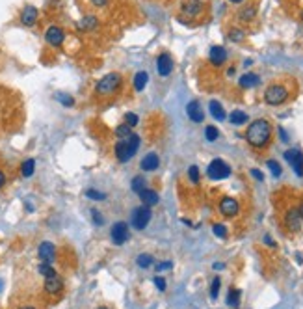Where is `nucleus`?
<instances>
[{
	"instance_id": "412c9836",
	"label": "nucleus",
	"mask_w": 303,
	"mask_h": 309,
	"mask_svg": "<svg viewBox=\"0 0 303 309\" xmlns=\"http://www.w3.org/2000/svg\"><path fill=\"white\" fill-rule=\"evenodd\" d=\"M238 84H240V88L251 89V88H255V86H259V84H260V79H259V75H255V73H245V75H242V77H240Z\"/></svg>"
},
{
	"instance_id": "39448f33",
	"label": "nucleus",
	"mask_w": 303,
	"mask_h": 309,
	"mask_svg": "<svg viewBox=\"0 0 303 309\" xmlns=\"http://www.w3.org/2000/svg\"><path fill=\"white\" fill-rule=\"evenodd\" d=\"M206 175L211 177L212 181H221V179H227L231 175V168L221 158H214L206 168Z\"/></svg>"
},
{
	"instance_id": "58836bf2",
	"label": "nucleus",
	"mask_w": 303,
	"mask_h": 309,
	"mask_svg": "<svg viewBox=\"0 0 303 309\" xmlns=\"http://www.w3.org/2000/svg\"><path fill=\"white\" fill-rule=\"evenodd\" d=\"M212 231H214V235L218 237V239H225V237H227V227L221 226V224H214Z\"/></svg>"
},
{
	"instance_id": "c756f323",
	"label": "nucleus",
	"mask_w": 303,
	"mask_h": 309,
	"mask_svg": "<svg viewBox=\"0 0 303 309\" xmlns=\"http://www.w3.org/2000/svg\"><path fill=\"white\" fill-rule=\"evenodd\" d=\"M145 185H147V183H145V179H143V175H136L134 179H132L130 187H132V190L136 192V194H140V192L145 190V188H147Z\"/></svg>"
},
{
	"instance_id": "2eb2a0df",
	"label": "nucleus",
	"mask_w": 303,
	"mask_h": 309,
	"mask_svg": "<svg viewBox=\"0 0 303 309\" xmlns=\"http://www.w3.org/2000/svg\"><path fill=\"white\" fill-rule=\"evenodd\" d=\"M301 216H299L298 209H290L287 214H285V224H287V227H289V231H292V233H298L299 229H301Z\"/></svg>"
},
{
	"instance_id": "9b49d317",
	"label": "nucleus",
	"mask_w": 303,
	"mask_h": 309,
	"mask_svg": "<svg viewBox=\"0 0 303 309\" xmlns=\"http://www.w3.org/2000/svg\"><path fill=\"white\" fill-rule=\"evenodd\" d=\"M43 289H45V293H47V295H50V296L60 295V293L64 290V280H62L58 274L49 276V278H45Z\"/></svg>"
},
{
	"instance_id": "f3484780",
	"label": "nucleus",
	"mask_w": 303,
	"mask_h": 309,
	"mask_svg": "<svg viewBox=\"0 0 303 309\" xmlns=\"http://www.w3.org/2000/svg\"><path fill=\"white\" fill-rule=\"evenodd\" d=\"M209 60H211V64L214 65V67H220V65L225 64V60H227V50H225L223 47H220V45H216V47L211 49V52H209Z\"/></svg>"
},
{
	"instance_id": "bb28decb",
	"label": "nucleus",
	"mask_w": 303,
	"mask_h": 309,
	"mask_svg": "<svg viewBox=\"0 0 303 309\" xmlns=\"http://www.w3.org/2000/svg\"><path fill=\"white\" fill-rule=\"evenodd\" d=\"M255 13H257V8H255V6H244V8L240 10L238 17H240V21L248 23V21H253Z\"/></svg>"
},
{
	"instance_id": "13d9d810",
	"label": "nucleus",
	"mask_w": 303,
	"mask_h": 309,
	"mask_svg": "<svg viewBox=\"0 0 303 309\" xmlns=\"http://www.w3.org/2000/svg\"><path fill=\"white\" fill-rule=\"evenodd\" d=\"M301 21H303V13H301Z\"/></svg>"
},
{
	"instance_id": "49530a36",
	"label": "nucleus",
	"mask_w": 303,
	"mask_h": 309,
	"mask_svg": "<svg viewBox=\"0 0 303 309\" xmlns=\"http://www.w3.org/2000/svg\"><path fill=\"white\" fill-rule=\"evenodd\" d=\"M251 175H253L255 179H257V181H260V183L264 181V175L259 172V170H257V168H253V170H251Z\"/></svg>"
},
{
	"instance_id": "5fc2aeb1",
	"label": "nucleus",
	"mask_w": 303,
	"mask_h": 309,
	"mask_svg": "<svg viewBox=\"0 0 303 309\" xmlns=\"http://www.w3.org/2000/svg\"><path fill=\"white\" fill-rule=\"evenodd\" d=\"M229 2H233V4H242L244 0H229Z\"/></svg>"
},
{
	"instance_id": "4be33fe9",
	"label": "nucleus",
	"mask_w": 303,
	"mask_h": 309,
	"mask_svg": "<svg viewBox=\"0 0 303 309\" xmlns=\"http://www.w3.org/2000/svg\"><path fill=\"white\" fill-rule=\"evenodd\" d=\"M140 197H142L143 205H147V207H155V205H158V202H160L158 194L155 190H151V188H145V190L140 192Z\"/></svg>"
},
{
	"instance_id": "9d476101",
	"label": "nucleus",
	"mask_w": 303,
	"mask_h": 309,
	"mask_svg": "<svg viewBox=\"0 0 303 309\" xmlns=\"http://www.w3.org/2000/svg\"><path fill=\"white\" fill-rule=\"evenodd\" d=\"M37 257L41 259V263H49L52 265L54 261H56V246L49 241H43L37 248Z\"/></svg>"
},
{
	"instance_id": "c9c22d12",
	"label": "nucleus",
	"mask_w": 303,
	"mask_h": 309,
	"mask_svg": "<svg viewBox=\"0 0 303 309\" xmlns=\"http://www.w3.org/2000/svg\"><path fill=\"white\" fill-rule=\"evenodd\" d=\"M205 136L209 142H216L218 140V136H220V133H218V129L212 127V125H209V127L205 129Z\"/></svg>"
},
{
	"instance_id": "c03bdc74",
	"label": "nucleus",
	"mask_w": 303,
	"mask_h": 309,
	"mask_svg": "<svg viewBox=\"0 0 303 309\" xmlns=\"http://www.w3.org/2000/svg\"><path fill=\"white\" fill-rule=\"evenodd\" d=\"M169 268H173L172 261H164V263H158L157 265V272H164V270H169Z\"/></svg>"
},
{
	"instance_id": "603ef678",
	"label": "nucleus",
	"mask_w": 303,
	"mask_h": 309,
	"mask_svg": "<svg viewBox=\"0 0 303 309\" xmlns=\"http://www.w3.org/2000/svg\"><path fill=\"white\" fill-rule=\"evenodd\" d=\"M298 212H299V216H301V220H303V203H301V205H299Z\"/></svg>"
},
{
	"instance_id": "0eeeda50",
	"label": "nucleus",
	"mask_w": 303,
	"mask_h": 309,
	"mask_svg": "<svg viewBox=\"0 0 303 309\" xmlns=\"http://www.w3.org/2000/svg\"><path fill=\"white\" fill-rule=\"evenodd\" d=\"M110 237H112V242L116 246L125 244V242L128 241V237H130L127 222H116V224H113V227H112V231H110Z\"/></svg>"
},
{
	"instance_id": "4d7b16f0",
	"label": "nucleus",
	"mask_w": 303,
	"mask_h": 309,
	"mask_svg": "<svg viewBox=\"0 0 303 309\" xmlns=\"http://www.w3.org/2000/svg\"><path fill=\"white\" fill-rule=\"evenodd\" d=\"M99 309H110V307H99Z\"/></svg>"
},
{
	"instance_id": "79ce46f5",
	"label": "nucleus",
	"mask_w": 303,
	"mask_h": 309,
	"mask_svg": "<svg viewBox=\"0 0 303 309\" xmlns=\"http://www.w3.org/2000/svg\"><path fill=\"white\" fill-rule=\"evenodd\" d=\"M153 283H155V287H157L160 293H164V290H166V280H164L162 276H157V278L153 280Z\"/></svg>"
},
{
	"instance_id": "3c124183",
	"label": "nucleus",
	"mask_w": 303,
	"mask_h": 309,
	"mask_svg": "<svg viewBox=\"0 0 303 309\" xmlns=\"http://www.w3.org/2000/svg\"><path fill=\"white\" fill-rule=\"evenodd\" d=\"M223 268V263H214V270H221Z\"/></svg>"
},
{
	"instance_id": "f704fd0d",
	"label": "nucleus",
	"mask_w": 303,
	"mask_h": 309,
	"mask_svg": "<svg viewBox=\"0 0 303 309\" xmlns=\"http://www.w3.org/2000/svg\"><path fill=\"white\" fill-rule=\"evenodd\" d=\"M220 287H221V280L216 276L214 280H212V285H211V298L212 300L218 298V295H220Z\"/></svg>"
},
{
	"instance_id": "a18cd8bd",
	"label": "nucleus",
	"mask_w": 303,
	"mask_h": 309,
	"mask_svg": "<svg viewBox=\"0 0 303 309\" xmlns=\"http://www.w3.org/2000/svg\"><path fill=\"white\" fill-rule=\"evenodd\" d=\"M89 2H91L95 8H104V6H108L110 0H89Z\"/></svg>"
},
{
	"instance_id": "aec40b11",
	"label": "nucleus",
	"mask_w": 303,
	"mask_h": 309,
	"mask_svg": "<svg viewBox=\"0 0 303 309\" xmlns=\"http://www.w3.org/2000/svg\"><path fill=\"white\" fill-rule=\"evenodd\" d=\"M99 25V19L95 17V15H86V17H82V19L77 23V28L80 30V32H89V30H95Z\"/></svg>"
},
{
	"instance_id": "dca6fc26",
	"label": "nucleus",
	"mask_w": 303,
	"mask_h": 309,
	"mask_svg": "<svg viewBox=\"0 0 303 309\" xmlns=\"http://www.w3.org/2000/svg\"><path fill=\"white\" fill-rule=\"evenodd\" d=\"M181 11L188 17H197L203 11V2L201 0H184Z\"/></svg>"
},
{
	"instance_id": "423d86ee",
	"label": "nucleus",
	"mask_w": 303,
	"mask_h": 309,
	"mask_svg": "<svg viewBox=\"0 0 303 309\" xmlns=\"http://www.w3.org/2000/svg\"><path fill=\"white\" fill-rule=\"evenodd\" d=\"M151 207H147V205H142V207H138L136 211L132 212V227L138 231H143L147 227V224L151 222Z\"/></svg>"
},
{
	"instance_id": "473e14b6",
	"label": "nucleus",
	"mask_w": 303,
	"mask_h": 309,
	"mask_svg": "<svg viewBox=\"0 0 303 309\" xmlns=\"http://www.w3.org/2000/svg\"><path fill=\"white\" fill-rule=\"evenodd\" d=\"M86 197H88V199H93V202H103V199H106V194L89 188V190H86Z\"/></svg>"
},
{
	"instance_id": "6e6d98bb",
	"label": "nucleus",
	"mask_w": 303,
	"mask_h": 309,
	"mask_svg": "<svg viewBox=\"0 0 303 309\" xmlns=\"http://www.w3.org/2000/svg\"><path fill=\"white\" fill-rule=\"evenodd\" d=\"M19 309H35V307H30V305H25V307H19Z\"/></svg>"
},
{
	"instance_id": "393cba45",
	"label": "nucleus",
	"mask_w": 303,
	"mask_h": 309,
	"mask_svg": "<svg viewBox=\"0 0 303 309\" xmlns=\"http://www.w3.org/2000/svg\"><path fill=\"white\" fill-rule=\"evenodd\" d=\"M35 172V160L34 158H26L23 164H21V175L23 177H32Z\"/></svg>"
},
{
	"instance_id": "c85d7f7f",
	"label": "nucleus",
	"mask_w": 303,
	"mask_h": 309,
	"mask_svg": "<svg viewBox=\"0 0 303 309\" xmlns=\"http://www.w3.org/2000/svg\"><path fill=\"white\" fill-rule=\"evenodd\" d=\"M136 265L140 266V268H149L151 265H155V259H153V256H149V253H140V256L136 257Z\"/></svg>"
},
{
	"instance_id": "8fccbe9b",
	"label": "nucleus",
	"mask_w": 303,
	"mask_h": 309,
	"mask_svg": "<svg viewBox=\"0 0 303 309\" xmlns=\"http://www.w3.org/2000/svg\"><path fill=\"white\" fill-rule=\"evenodd\" d=\"M4 185H6V175H4V172L0 170V188L4 187Z\"/></svg>"
},
{
	"instance_id": "de8ad7c7",
	"label": "nucleus",
	"mask_w": 303,
	"mask_h": 309,
	"mask_svg": "<svg viewBox=\"0 0 303 309\" xmlns=\"http://www.w3.org/2000/svg\"><path fill=\"white\" fill-rule=\"evenodd\" d=\"M279 134H281V140H283V142H289V134L285 133L283 129H279Z\"/></svg>"
},
{
	"instance_id": "6ab92c4d",
	"label": "nucleus",
	"mask_w": 303,
	"mask_h": 309,
	"mask_svg": "<svg viewBox=\"0 0 303 309\" xmlns=\"http://www.w3.org/2000/svg\"><path fill=\"white\" fill-rule=\"evenodd\" d=\"M160 166V158L157 153H147L145 157L142 158V170L143 172H155Z\"/></svg>"
},
{
	"instance_id": "6e6552de",
	"label": "nucleus",
	"mask_w": 303,
	"mask_h": 309,
	"mask_svg": "<svg viewBox=\"0 0 303 309\" xmlns=\"http://www.w3.org/2000/svg\"><path fill=\"white\" fill-rule=\"evenodd\" d=\"M45 41L50 45V47H62L65 41V32L64 28H60V26H49L47 32H45Z\"/></svg>"
},
{
	"instance_id": "5701e85b",
	"label": "nucleus",
	"mask_w": 303,
	"mask_h": 309,
	"mask_svg": "<svg viewBox=\"0 0 303 309\" xmlns=\"http://www.w3.org/2000/svg\"><path fill=\"white\" fill-rule=\"evenodd\" d=\"M147 82H149V73H147V71H138V73L134 75V89H136V92H143Z\"/></svg>"
},
{
	"instance_id": "20e7f679",
	"label": "nucleus",
	"mask_w": 303,
	"mask_h": 309,
	"mask_svg": "<svg viewBox=\"0 0 303 309\" xmlns=\"http://www.w3.org/2000/svg\"><path fill=\"white\" fill-rule=\"evenodd\" d=\"M289 95L290 92L287 86H283V84H272L264 92V103L270 104V106H279V104H283L289 99Z\"/></svg>"
},
{
	"instance_id": "4468645a",
	"label": "nucleus",
	"mask_w": 303,
	"mask_h": 309,
	"mask_svg": "<svg viewBox=\"0 0 303 309\" xmlns=\"http://www.w3.org/2000/svg\"><path fill=\"white\" fill-rule=\"evenodd\" d=\"M37 17H40V13H37L35 6H25V10L21 11V25L30 28V26H34L37 23Z\"/></svg>"
},
{
	"instance_id": "09e8293b",
	"label": "nucleus",
	"mask_w": 303,
	"mask_h": 309,
	"mask_svg": "<svg viewBox=\"0 0 303 309\" xmlns=\"http://www.w3.org/2000/svg\"><path fill=\"white\" fill-rule=\"evenodd\" d=\"M264 242H266V244H268V246H272V248H275V242H274V241H272V239H270V237H268V235L264 237Z\"/></svg>"
},
{
	"instance_id": "f8f14e48",
	"label": "nucleus",
	"mask_w": 303,
	"mask_h": 309,
	"mask_svg": "<svg viewBox=\"0 0 303 309\" xmlns=\"http://www.w3.org/2000/svg\"><path fill=\"white\" fill-rule=\"evenodd\" d=\"M157 71L160 77H169L173 73V58L167 52H162L157 58Z\"/></svg>"
},
{
	"instance_id": "cd10ccee",
	"label": "nucleus",
	"mask_w": 303,
	"mask_h": 309,
	"mask_svg": "<svg viewBox=\"0 0 303 309\" xmlns=\"http://www.w3.org/2000/svg\"><path fill=\"white\" fill-rule=\"evenodd\" d=\"M227 304H229V307L236 309L240 305V290L238 289H229V293H227Z\"/></svg>"
},
{
	"instance_id": "ddd939ff",
	"label": "nucleus",
	"mask_w": 303,
	"mask_h": 309,
	"mask_svg": "<svg viewBox=\"0 0 303 309\" xmlns=\"http://www.w3.org/2000/svg\"><path fill=\"white\" fill-rule=\"evenodd\" d=\"M240 211V205L238 202H236L235 197H223L220 202V212L223 216H229V218H233V216H236Z\"/></svg>"
},
{
	"instance_id": "2f4dec72",
	"label": "nucleus",
	"mask_w": 303,
	"mask_h": 309,
	"mask_svg": "<svg viewBox=\"0 0 303 309\" xmlns=\"http://www.w3.org/2000/svg\"><path fill=\"white\" fill-rule=\"evenodd\" d=\"M244 38H245L244 30H240V28L229 30V40L233 41V43H240V41H244Z\"/></svg>"
},
{
	"instance_id": "e433bc0d",
	"label": "nucleus",
	"mask_w": 303,
	"mask_h": 309,
	"mask_svg": "<svg viewBox=\"0 0 303 309\" xmlns=\"http://www.w3.org/2000/svg\"><path fill=\"white\" fill-rule=\"evenodd\" d=\"M266 164H268V170L272 172V175H274V177L281 175V164H279L277 160H274V158H272V160H268Z\"/></svg>"
},
{
	"instance_id": "864d4df0",
	"label": "nucleus",
	"mask_w": 303,
	"mask_h": 309,
	"mask_svg": "<svg viewBox=\"0 0 303 309\" xmlns=\"http://www.w3.org/2000/svg\"><path fill=\"white\" fill-rule=\"evenodd\" d=\"M227 75H229V77H233V75H235V67H231L229 71H227Z\"/></svg>"
},
{
	"instance_id": "4c0bfd02",
	"label": "nucleus",
	"mask_w": 303,
	"mask_h": 309,
	"mask_svg": "<svg viewBox=\"0 0 303 309\" xmlns=\"http://www.w3.org/2000/svg\"><path fill=\"white\" fill-rule=\"evenodd\" d=\"M56 99H58V103H62L64 106H73L74 104V99L71 97V95H65V94H58L56 95Z\"/></svg>"
},
{
	"instance_id": "f257e3e1",
	"label": "nucleus",
	"mask_w": 303,
	"mask_h": 309,
	"mask_svg": "<svg viewBox=\"0 0 303 309\" xmlns=\"http://www.w3.org/2000/svg\"><path fill=\"white\" fill-rule=\"evenodd\" d=\"M245 140L257 149L266 148L272 140V125L268 119H255L245 131Z\"/></svg>"
},
{
	"instance_id": "f03ea898",
	"label": "nucleus",
	"mask_w": 303,
	"mask_h": 309,
	"mask_svg": "<svg viewBox=\"0 0 303 309\" xmlns=\"http://www.w3.org/2000/svg\"><path fill=\"white\" fill-rule=\"evenodd\" d=\"M138 148H140V136L138 134H130L128 138H121L116 143V158L119 162H128L136 155Z\"/></svg>"
},
{
	"instance_id": "a878e982",
	"label": "nucleus",
	"mask_w": 303,
	"mask_h": 309,
	"mask_svg": "<svg viewBox=\"0 0 303 309\" xmlns=\"http://www.w3.org/2000/svg\"><path fill=\"white\" fill-rule=\"evenodd\" d=\"M248 114L242 112V110H233L229 116V121L233 123V125H244V123H248Z\"/></svg>"
},
{
	"instance_id": "7ed1b4c3",
	"label": "nucleus",
	"mask_w": 303,
	"mask_h": 309,
	"mask_svg": "<svg viewBox=\"0 0 303 309\" xmlns=\"http://www.w3.org/2000/svg\"><path fill=\"white\" fill-rule=\"evenodd\" d=\"M121 84H123L121 75H119V73H108L97 82V88H95V92H97L99 95H103V97H108V95L116 94V92L121 88Z\"/></svg>"
},
{
	"instance_id": "ea45409f",
	"label": "nucleus",
	"mask_w": 303,
	"mask_h": 309,
	"mask_svg": "<svg viewBox=\"0 0 303 309\" xmlns=\"http://www.w3.org/2000/svg\"><path fill=\"white\" fill-rule=\"evenodd\" d=\"M125 123H127L128 127H136L138 123H140V118H138L136 114L128 112V114H125Z\"/></svg>"
},
{
	"instance_id": "b1692460",
	"label": "nucleus",
	"mask_w": 303,
	"mask_h": 309,
	"mask_svg": "<svg viewBox=\"0 0 303 309\" xmlns=\"http://www.w3.org/2000/svg\"><path fill=\"white\" fill-rule=\"evenodd\" d=\"M209 110H211L212 118H214L216 121H223V119L227 118V116H225L223 106H221L218 101H211V103H209Z\"/></svg>"
},
{
	"instance_id": "a211bd4d",
	"label": "nucleus",
	"mask_w": 303,
	"mask_h": 309,
	"mask_svg": "<svg viewBox=\"0 0 303 309\" xmlns=\"http://www.w3.org/2000/svg\"><path fill=\"white\" fill-rule=\"evenodd\" d=\"M186 114H188V118H190L194 123H203V119H205V112L201 110L199 101H192V103H188Z\"/></svg>"
},
{
	"instance_id": "37998d69",
	"label": "nucleus",
	"mask_w": 303,
	"mask_h": 309,
	"mask_svg": "<svg viewBox=\"0 0 303 309\" xmlns=\"http://www.w3.org/2000/svg\"><path fill=\"white\" fill-rule=\"evenodd\" d=\"M91 218H93V224H95V226H103L104 224V218L101 216V212L95 211V209L91 211Z\"/></svg>"
},
{
	"instance_id": "1a4fd4ad",
	"label": "nucleus",
	"mask_w": 303,
	"mask_h": 309,
	"mask_svg": "<svg viewBox=\"0 0 303 309\" xmlns=\"http://www.w3.org/2000/svg\"><path fill=\"white\" fill-rule=\"evenodd\" d=\"M285 158H287V162L292 166L296 175L303 177V153L299 151V149H289V151L285 153Z\"/></svg>"
},
{
	"instance_id": "72a5a7b5",
	"label": "nucleus",
	"mask_w": 303,
	"mask_h": 309,
	"mask_svg": "<svg viewBox=\"0 0 303 309\" xmlns=\"http://www.w3.org/2000/svg\"><path fill=\"white\" fill-rule=\"evenodd\" d=\"M132 134V127H128L127 123H123L119 127H116V136L121 140V138H128Z\"/></svg>"
},
{
	"instance_id": "7c9ffc66",
	"label": "nucleus",
	"mask_w": 303,
	"mask_h": 309,
	"mask_svg": "<svg viewBox=\"0 0 303 309\" xmlns=\"http://www.w3.org/2000/svg\"><path fill=\"white\" fill-rule=\"evenodd\" d=\"M37 272H40L43 278H49V276L56 274V270H54L52 265H49V263H40V266H37Z\"/></svg>"
},
{
	"instance_id": "a19ab883",
	"label": "nucleus",
	"mask_w": 303,
	"mask_h": 309,
	"mask_svg": "<svg viewBox=\"0 0 303 309\" xmlns=\"http://www.w3.org/2000/svg\"><path fill=\"white\" fill-rule=\"evenodd\" d=\"M188 177H190L192 183H199V168H197V166L188 168Z\"/></svg>"
}]
</instances>
